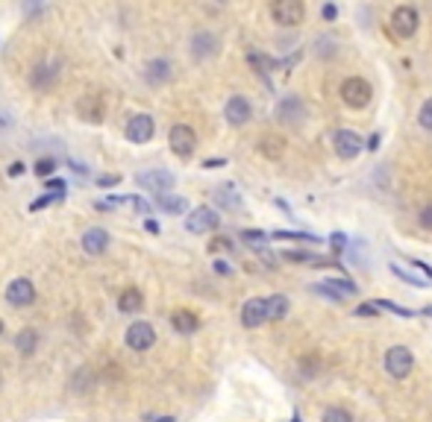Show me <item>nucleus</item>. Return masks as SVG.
<instances>
[{"label":"nucleus","mask_w":432,"mask_h":422,"mask_svg":"<svg viewBox=\"0 0 432 422\" xmlns=\"http://www.w3.org/2000/svg\"><path fill=\"white\" fill-rule=\"evenodd\" d=\"M391 270H394V276H400V279H406L409 285H415V288H426V282H421L418 276H406V270H400L397 264H391Z\"/></svg>","instance_id":"nucleus-34"},{"label":"nucleus","mask_w":432,"mask_h":422,"mask_svg":"<svg viewBox=\"0 0 432 422\" xmlns=\"http://www.w3.org/2000/svg\"><path fill=\"white\" fill-rule=\"evenodd\" d=\"M156 206L165 214H182V211H188V200H185V196H177V194H159Z\"/></svg>","instance_id":"nucleus-23"},{"label":"nucleus","mask_w":432,"mask_h":422,"mask_svg":"<svg viewBox=\"0 0 432 422\" xmlns=\"http://www.w3.org/2000/svg\"><path fill=\"white\" fill-rule=\"evenodd\" d=\"M303 372H306V379H315V372H318V355H306V358H303Z\"/></svg>","instance_id":"nucleus-33"},{"label":"nucleus","mask_w":432,"mask_h":422,"mask_svg":"<svg viewBox=\"0 0 432 422\" xmlns=\"http://www.w3.org/2000/svg\"><path fill=\"white\" fill-rule=\"evenodd\" d=\"M259 153L265 156V159H271V162H279L285 156V138H279V135H262Z\"/></svg>","instance_id":"nucleus-19"},{"label":"nucleus","mask_w":432,"mask_h":422,"mask_svg":"<svg viewBox=\"0 0 432 422\" xmlns=\"http://www.w3.org/2000/svg\"><path fill=\"white\" fill-rule=\"evenodd\" d=\"M221 164H227V162H224V159H209V162H206V167H221Z\"/></svg>","instance_id":"nucleus-42"},{"label":"nucleus","mask_w":432,"mask_h":422,"mask_svg":"<svg viewBox=\"0 0 432 422\" xmlns=\"http://www.w3.org/2000/svg\"><path fill=\"white\" fill-rule=\"evenodd\" d=\"M215 203H218L221 209H230V211H235V209H242V196H238V191H235V185H218L215 188Z\"/></svg>","instance_id":"nucleus-20"},{"label":"nucleus","mask_w":432,"mask_h":422,"mask_svg":"<svg viewBox=\"0 0 432 422\" xmlns=\"http://www.w3.org/2000/svg\"><path fill=\"white\" fill-rule=\"evenodd\" d=\"M230 246H232V243H230L227 238H215V241L209 243V250H212V253H218V250H230Z\"/></svg>","instance_id":"nucleus-36"},{"label":"nucleus","mask_w":432,"mask_h":422,"mask_svg":"<svg viewBox=\"0 0 432 422\" xmlns=\"http://www.w3.org/2000/svg\"><path fill=\"white\" fill-rule=\"evenodd\" d=\"M56 77V70H51V68H44V65H38L36 68V73H33V85L36 88H47L51 85V80Z\"/></svg>","instance_id":"nucleus-30"},{"label":"nucleus","mask_w":432,"mask_h":422,"mask_svg":"<svg viewBox=\"0 0 432 422\" xmlns=\"http://www.w3.org/2000/svg\"><path fill=\"white\" fill-rule=\"evenodd\" d=\"M341 100L350 106V109H365L371 100H374V88L368 80L362 77H347L341 83Z\"/></svg>","instance_id":"nucleus-1"},{"label":"nucleus","mask_w":432,"mask_h":422,"mask_svg":"<svg viewBox=\"0 0 432 422\" xmlns=\"http://www.w3.org/2000/svg\"><path fill=\"white\" fill-rule=\"evenodd\" d=\"M215 270H218V273H230V267H227L224 261H218V264H215Z\"/></svg>","instance_id":"nucleus-45"},{"label":"nucleus","mask_w":432,"mask_h":422,"mask_svg":"<svg viewBox=\"0 0 432 422\" xmlns=\"http://www.w3.org/2000/svg\"><path fill=\"white\" fill-rule=\"evenodd\" d=\"M127 346L130 349H135V352H144V349H150V346L156 343V329L150 326V322H144V320H138V322H133V326L127 329Z\"/></svg>","instance_id":"nucleus-8"},{"label":"nucleus","mask_w":432,"mask_h":422,"mask_svg":"<svg viewBox=\"0 0 432 422\" xmlns=\"http://www.w3.org/2000/svg\"><path fill=\"white\" fill-rule=\"evenodd\" d=\"M321 422H356V419H353V413H350V411L335 408V405H332V408H326V411H324Z\"/></svg>","instance_id":"nucleus-28"},{"label":"nucleus","mask_w":432,"mask_h":422,"mask_svg":"<svg viewBox=\"0 0 432 422\" xmlns=\"http://www.w3.org/2000/svg\"><path fill=\"white\" fill-rule=\"evenodd\" d=\"M135 182L141 188L153 191V194H168V191L174 188V173L171 170H144V173H138V176H135Z\"/></svg>","instance_id":"nucleus-12"},{"label":"nucleus","mask_w":432,"mask_h":422,"mask_svg":"<svg viewBox=\"0 0 432 422\" xmlns=\"http://www.w3.org/2000/svg\"><path fill=\"white\" fill-rule=\"evenodd\" d=\"M53 170H56V162H53V159H38V162H36V173H38V176H51Z\"/></svg>","instance_id":"nucleus-32"},{"label":"nucleus","mask_w":432,"mask_h":422,"mask_svg":"<svg viewBox=\"0 0 432 422\" xmlns=\"http://www.w3.org/2000/svg\"><path fill=\"white\" fill-rule=\"evenodd\" d=\"M285 314H288V296L282 293L268 296V320H282Z\"/></svg>","instance_id":"nucleus-25"},{"label":"nucleus","mask_w":432,"mask_h":422,"mask_svg":"<svg viewBox=\"0 0 432 422\" xmlns=\"http://www.w3.org/2000/svg\"><path fill=\"white\" fill-rule=\"evenodd\" d=\"M303 117H306V106H303L300 97H297V94L282 97L279 106H277V120L285 123V127H297Z\"/></svg>","instance_id":"nucleus-9"},{"label":"nucleus","mask_w":432,"mask_h":422,"mask_svg":"<svg viewBox=\"0 0 432 422\" xmlns=\"http://www.w3.org/2000/svg\"><path fill=\"white\" fill-rule=\"evenodd\" d=\"M171 322H174V329H177L180 334H195V332L200 329V320L191 314V311H185V308L174 311V314H171Z\"/></svg>","instance_id":"nucleus-21"},{"label":"nucleus","mask_w":432,"mask_h":422,"mask_svg":"<svg viewBox=\"0 0 432 422\" xmlns=\"http://www.w3.org/2000/svg\"><path fill=\"white\" fill-rule=\"evenodd\" d=\"M315 293H321V296H326V300H332V302H341V300H347V296H353L356 293V285L350 282V279H344V276H339V279H326V282H321V285H315L312 288Z\"/></svg>","instance_id":"nucleus-11"},{"label":"nucleus","mask_w":432,"mask_h":422,"mask_svg":"<svg viewBox=\"0 0 432 422\" xmlns=\"http://www.w3.org/2000/svg\"><path fill=\"white\" fill-rule=\"evenodd\" d=\"M271 238L277 241H306V243H321L318 235H306V232H288V229H277Z\"/></svg>","instance_id":"nucleus-27"},{"label":"nucleus","mask_w":432,"mask_h":422,"mask_svg":"<svg viewBox=\"0 0 432 422\" xmlns=\"http://www.w3.org/2000/svg\"><path fill=\"white\" fill-rule=\"evenodd\" d=\"M118 308H121L124 314H135L144 308V296L138 288H127L121 296H118Z\"/></svg>","instance_id":"nucleus-22"},{"label":"nucleus","mask_w":432,"mask_h":422,"mask_svg":"<svg viewBox=\"0 0 432 422\" xmlns=\"http://www.w3.org/2000/svg\"><path fill=\"white\" fill-rule=\"evenodd\" d=\"M321 15H324V21H335V18H339V9H335V4H324Z\"/></svg>","instance_id":"nucleus-37"},{"label":"nucleus","mask_w":432,"mask_h":422,"mask_svg":"<svg viewBox=\"0 0 432 422\" xmlns=\"http://www.w3.org/2000/svg\"><path fill=\"white\" fill-rule=\"evenodd\" d=\"M171 62L168 59H153L148 62V68H144V80H148L150 85H165L168 80H171Z\"/></svg>","instance_id":"nucleus-17"},{"label":"nucleus","mask_w":432,"mask_h":422,"mask_svg":"<svg viewBox=\"0 0 432 422\" xmlns=\"http://www.w3.org/2000/svg\"><path fill=\"white\" fill-rule=\"evenodd\" d=\"M415 267H418V270H421V273H426V276H429V279H432V267H426V264H421V261H415Z\"/></svg>","instance_id":"nucleus-40"},{"label":"nucleus","mask_w":432,"mask_h":422,"mask_svg":"<svg viewBox=\"0 0 432 422\" xmlns=\"http://www.w3.org/2000/svg\"><path fill=\"white\" fill-rule=\"evenodd\" d=\"M21 170H24V164H21V162H15V164L9 167V173H12V176H18V173H21Z\"/></svg>","instance_id":"nucleus-44"},{"label":"nucleus","mask_w":432,"mask_h":422,"mask_svg":"<svg viewBox=\"0 0 432 422\" xmlns=\"http://www.w3.org/2000/svg\"><path fill=\"white\" fill-rule=\"evenodd\" d=\"M15 346H18L21 355H33L36 346H38V332H36V329H24V332L15 337Z\"/></svg>","instance_id":"nucleus-24"},{"label":"nucleus","mask_w":432,"mask_h":422,"mask_svg":"<svg viewBox=\"0 0 432 422\" xmlns=\"http://www.w3.org/2000/svg\"><path fill=\"white\" fill-rule=\"evenodd\" d=\"M106 246H109V232H106V229H88V232L83 235V250H86L88 255L106 253Z\"/></svg>","instance_id":"nucleus-18"},{"label":"nucleus","mask_w":432,"mask_h":422,"mask_svg":"<svg viewBox=\"0 0 432 422\" xmlns=\"http://www.w3.org/2000/svg\"><path fill=\"white\" fill-rule=\"evenodd\" d=\"M412 369H415V355L409 346H391V349L386 352V372L391 379H406V376H412Z\"/></svg>","instance_id":"nucleus-2"},{"label":"nucleus","mask_w":432,"mask_h":422,"mask_svg":"<svg viewBox=\"0 0 432 422\" xmlns=\"http://www.w3.org/2000/svg\"><path fill=\"white\" fill-rule=\"evenodd\" d=\"M218 51H221V41H218V36L209 33V30H200V33H195V38H191V56H195L197 62L212 59Z\"/></svg>","instance_id":"nucleus-15"},{"label":"nucleus","mask_w":432,"mask_h":422,"mask_svg":"<svg viewBox=\"0 0 432 422\" xmlns=\"http://www.w3.org/2000/svg\"><path fill=\"white\" fill-rule=\"evenodd\" d=\"M124 132H127V141H133V144H148L156 132V120L150 115H133Z\"/></svg>","instance_id":"nucleus-10"},{"label":"nucleus","mask_w":432,"mask_h":422,"mask_svg":"<svg viewBox=\"0 0 432 422\" xmlns=\"http://www.w3.org/2000/svg\"><path fill=\"white\" fill-rule=\"evenodd\" d=\"M218 4H227V0H218Z\"/></svg>","instance_id":"nucleus-46"},{"label":"nucleus","mask_w":432,"mask_h":422,"mask_svg":"<svg viewBox=\"0 0 432 422\" xmlns=\"http://www.w3.org/2000/svg\"><path fill=\"white\" fill-rule=\"evenodd\" d=\"M418 123L426 130V132H432V97L421 106V112H418Z\"/></svg>","instance_id":"nucleus-31"},{"label":"nucleus","mask_w":432,"mask_h":422,"mask_svg":"<svg viewBox=\"0 0 432 422\" xmlns=\"http://www.w3.org/2000/svg\"><path fill=\"white\" fill-rule=\"evenodd\" d=\"M6 302L15 308H27L36 302V288L30 279H12L6 288Z\"/></svg>","instance_id":"nucleus-13"},{"label":"nucleus","mask_w":432,"mask_h":422,"mask_svg":"<svg viewBox=\"0 0 432 422\" xmlns=\"http://www.w3.org/2000/svg\"><path fill=\"white\" fill-rule=\"evenodd\" d=\"M332 147H335V156H341V159H356L359 153L365 150V141L359 138V132H353V130H335Z\"/></svg>","instance_id":"nucleus-7"},{"label":"nucleus","mask_w":432,"mask_h":422,"mask_svg":"<svg viewBox=\"0 0 432 422\" xmlns=\"http://www.w3.org/2000/svg\"><path fill=\"white\" fill-rule=\"evenodd\" d=\"M329 243H332V250H344V243H347V238H344L341 232H335V235L329 238Z\"/></svg>","instance_id":"nucleus-38"},{"label":"nucleus","mask_w":432,"mask_h":422,"mask_svg":"<svg viewBox=\"0 0 432 422\" xmlns=\"http://www.w3.org/2000/svg\"><path fill=\"white\" fill-rule=\"evenodd\" d=\"M421 27V18H418V9L415 6H397L394 15H391V30L400 36V38H412Z\"/></svg>","instance_id":"nucleus-6"},{"label":"nucleus","mask_w":432,"mask_h":422,"mask_svg":"<svg viewBox=\"0 0 432 422\" xmlns=\"http://www.w3.org/2000/svg\"><path fill=\"white\" fill-rule=\"evenodd\" d=\"M247 62L256 68V73H268V70H274V65H277L274 59L262 56V53H256V51H253V53H247Z\"/></svg>","instance_id":"nucleus-29"},{"label":"nucleus","mask_w":432,"mask_h":422,"mask_svg":"<svg viewBox=\"0 0 432 422\" xmlns=\"http://www.w3.org/2000/svg\"><path fill=\"white\" fill-rule=\"evenodd\" d=\"M224 117H227L230 127H245V123H250V117H253L250 100H245V97H238V94L230 97L227 106H224Z\"/></svg>","instance_id":"nucleus-14"},{"label":"nucleus","mask_w":432,"mask_h":422,"mask_svg":"<svg viewBox=\"0 0 432 422\" xmlns=\"http://www.w3.org/2000/svg\"><path fill=\"white\" fill-rule=\"evenodd\" d=\"M418 220H421V226H423V229H432V203L421 209V217H418Z\"/></svg>","instance_id":"nucleus-35"},{"label":"nucleus","mask_w":432,"mask_h":422,"mask_svg":"<svg viewBox=\"0 0 432 422\" xmlns=\"http://www.w3.org/2000/svg\"><path fill=\"white\" fill-rule=\"evenodd\" d=\"M44 188L51 191V194H65V182H59V179H51V182H47Z\"/></svg>","instance_id":"nucleus-39"},{"label":"nucleus","mask_w":432,"mask_h":422,"mask_svg":"<svg viewBox=\"0 0 432 422\" xmlns=\"http://www.w3.org/2000/svg\"><path fill=\"white\" fill-rule=\"evenodd\" d=\"M144 226H148V232H159V223H156V220H148Z\"/></svg>","instance_id":"nucleus-43"},{"label":"nucleus","mask_w":432,"mask_h":422,"mask_svg":"<svg viewBox=\"0 0 432 422\" xmlns=\"http://www.w3.org/2000/svg\"><path fill=\"white\" fill-rule=\"evenodd\" d=\"M271 18L279 27H300L303 18H306V6H303V0H274Z\"/></svg>","instance_id":"nucleus-3"},{"label":"nucleus","mask_w":432,"mask_h":422,"mask_svg":"<svg viewBox=\"0 0 432 422\" xmlns=\"http://www.w3.org/2000/svg\"><path fill=\"white\" fill-rule=\"evenodd\" d=\"M218 223H221L218 211L209 209V206H200V209H195V211H188L185 229H188L191 235H206V232H212V229H218Z\"/></svg>","instance_id":"nucleus-5"},{"label":"nucleus","mask_w":432,"mask_h":422,"mask_svg":"<svg viewBox=\"0 0 432 422\" xmlns=\"http://www.w3.org/2000/svg\"><path fill=\"white\" fill-rule=\"evenodd\" d=\"M265 320H268V300L253 296V300H247L242 305V326L245 329H259Z\"/></svg>","instance_id":"nucleus-16"},{"label":"nucleus","mask_w":432,"mask_h":422,"mask_svg":"<svg viewBox=\"0 0 432 422\" xmlns=\"http://www.w3.org/2000/svg\"><path fill=\"white\" fill-rule=\"evenodd\" d=\"M101 185H103V188H106V185H118V176H103Z\"/></svg>","instance_id":"nucleus-41"},{"label":"nucleus","mask_w":432,"mask_h":422,"mask_svg":"<svg viewBox=\"0 0 432 422\" xmlns=\"http://www.w3.org/2000/svg\"><path fill=\"white\" fill-rule=\"evenodd\" d=\"M168 144H171V150L180 159H188L191 153H195V147H197V135H195V130H191L188 123H174L171 132H168Z\"/></svg>","instance_id":"nucleus-4"},{"label":"nucleus","mask_w":432,"mask_h":422,"mask_svg":"<svg viewBox=\"0 0 432 422\" xmlns=\"http://www.w3.org/2000/svg\"><path fill=\"white\" fill-rule=\"evenodd\" d=\"M268 238H271V235L259 232V229H245V232H242V243H247L250 250H265V246H268Z\"/></svg>","instance_id":"nucleus-26"}]
</instances>
